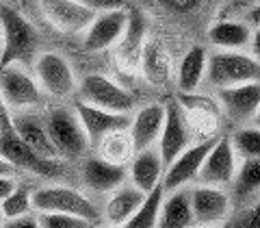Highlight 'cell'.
I'll return each instance as SVG.
<instances>
[{
    "instance_id": "15",
    "label": "cell",
    "mask_w": 260,
    "mask_h": 228,
    "mask_svg": "<svg viewBox=\"0 0 260 228\" xmlns=\"http://www.w3.org/2000/svg\"><path fill=\"white\" fill-rule=\"evenodd\" d=\"M189 144H193V133L186 124L180 104H178L176 98H172V100L165 102V122H162V130L156 141L162 165L167 167Z\"/></svg>"
},
{
    "instance_id": "32",
    "label": "cell",
    "mask_w": 260,
    "mask_h": 228,
    "mask_svg": "<svg viewBox=\"0 0 260 228\" xmlns=\"http://www.w3.org/2000/svg\"><path fill=\"white\" fill-rule=\"evenodd\" d=\"M232 148L239 159H260V128L258 126H243L230 135Z\"/></svg>"
},
{
    "instance_id": "39",
    "label": "cell",
    "mask_w": 260,
    "mask_h": 228,
    "mask_svg": "<svg viewBox=\"0 0 260 228\" xmlns=\"http://www.w3.org/2000/svg\"><path fill=\"white\" fill-rule=\"evenodd\" d=\"M85 3L93 5L95 9H102V7H117V5H124L126 0H85Z\"/></svg>"
},
{
    "instance_id": "36",
    "label": "cell",
    "mask_w": 260,
    "mask_h": 228,
    "mask_svg": "<svg viewBox=\"0 0 260 228\" xmlns=\"http://www.w3.org/2000/svg\"><path fill=\"white\" fill-rule=\"evenodd\" d=\"M241 224L243 226H260V202L251 211H247L245 217L241 219Z\"/></svg>"
},
{
    "instance_id": "38",
    "label": "cell",
    "mask_w": 260,
    "mask_h": 228,
    "mask_svg": "<svg viewBox=\"0 0 260 228\" xmlns=\"http://www.w3.org/2000/svg\"><path fill=\"white\" fill-rule=\"evenodd\" d=\"M0 176H20V172L3 157V154H0Z\"/></svg>"
},
{
    "instance_id": "41",
    "label": "cell",
    "mask_w": 260,
    "mask_h": 228,
    "mask_svg": "<svg viewBox=\"0 0 260 228\" xmlns=\"http://www.w3.org/2000/svg\"><path fill=\"white\" fill-rule=\"evenodd\" d=\"M251 122H254V126H258V128H260V107H258V111L254 113V118H251Z\"/></svg>"
},
{
    "instance_id": "11",
    "label": "cell",
    "mask_w": 260,
    "mask_h": 228,
    "mask_svg": "<svg viewBox=\"0 0 260 228\" xmlns=\"http://www.w3.org/2000/svg\"><path fill=\"white\" fill-rule=\"evenodd\" d=\"M128 22V9L124 5L102 7L98 9L91 24L83 33V46L87 52H104L111 50L121 37Z\"/></svg>"
},
{
    "instance_id": "29",
    "label": "cell",
    "mask_w": 260,
    "mask_h": 228,
    "mask_svg": "<svg viewBox=\"0 0 260 228\" xmlns=\"http://www.w3.org/2000/svg\"><path fill=\"white\" fill-rule=\"evenodd\" d=\"M162 195H165V189H162V183L156 185L154 189H150L143 195L141 205L137 207L135 215L128 219L126 226L130 228H154L158 224V213H160V202Z\"/></svg>"
},
{
    "instance_id": "43",
    "label": "cell",
    "mask_w": 260,
    "mask_h": 228,
    "mask_svg": "<svg viewBox=\"0 0 260 228\" xmlns=\"http://www.w3.org/2000/svg\"><path fill=\"white\" fill-rule=\"evenodd\" d=\"M0 54H3V35H0Z\"/></svg>"
},
{
    "instance_id": "33",
    "label": "cell",
    "mask_w": 260,
    "mask_h": 228,
    "mask_svg": "<svg viewBox=\"0 0 260 228\" xmlns=\"http://www.w3.org/2000/svg\"><path fill=\"white\" fill-rule=\"evenodd\" d=\"M39 228H87L91 226L87 219L70 213H59V211H37Z\"/></svg>"
},
{
    "instance_id": "18",
    "label": "cell",
    "mask_w": 260,
    "mask_h": 228,
    "mask_svg": "<svg viewBox=\"0 0 260 228\" xmlns=\"http://www.w3.org/2000/svg\"><path fill=\"white\" fill-rule=\"evenodd\" d=\"M72 107H74L80 124H83V128H85L91 150H93V146L100 141V137L111 133V130L128 128L130 126V118H133V113L109 111V109L95 107V104H89V102L80 100V98H76V96L72 98Z\"/></svg>"
},
{
    "instance_id": "26",
    "label": "cell",
    "mask_w": 260,
    "mask_h": 228,
    "mask_svg": "<svg viewBox=\"0 0 260 228\" xmlns=\"http://www.w3.org/2000/svg\"><path fill=\"white\" fill-rule=\"evenodd\" d=\"M208 39L217 50H245L251 39V28L245 22L221 20L210 26Z\"/></svg>"
},
{
    "instance_id": "3",
    "label": "cell",
    "mask_w": 260,
    "mask_h": 228,
    "mask_svg": "<svg viewBox=\"0 0 260 228\" xmlns=\"http://www.w3.org/2000/svg\"><path fill=\"white\" fill-rule=\"evenodd\" d=\"M44 118L61 161H80L91 152L87 133L80 124L74 107H65L61 102L52 104V107L48 104L44 109Z\"/></svg>"
},
{
    "instance_id": "19",
    "label": "cell",
    "mask_w": 260,
    "mask_h": 228,
    "mask_svg": "<svg viewBox=\"0 0 260 228\" xmlns=\"http://www.w3.org/2000/svg\"><path fill=\"white\" fill-rule=\"evenodd\" d=\"M80 178L89 193L107 195L128 181V165H115L100 159L95 152H89L85 159H80Z\"/></svg>"
},
{
    "instance_id": "5",
    "label": "cell",
    "mask_w": 260,
    "mask_h": 228,
    "mask_svg": "<svg viewBox=\"0 0 260 228\" xmlns=\"http://www.w3.org/2000/svg\"><path fill=\"white\" fill-rule=\"evenodd\" d=\"M32 209L35 211H59L87 219L89 224H98L102 219V211L89 193L70 185L48 183L32 189Z\"/></svg>"
},
{
    "instance_id": "6",
    "label": "cell",
    "mask_w": 260,
    "mask_h": 228,
    "mask_svg": "<svg viewBox=\"0 0 260 228\" xmlns=\"http://www.w3.org/2000/svg\"><path fill=\"white\" fill-rule=\"evenodd\" d=\"M0 154L11 163L22 174H32L39 178H59L63 176V163L56 159H46L37 154L28 144L20 139V135L13 130L9 120L5 116V122L0 124Z\"/></svg>"
},
{
    "instance_id": "34",
    "label": "cell",
    "mask_w": 260,
    "mask_h": 228,
    "mask_svg": "<svg viewBox=\"0 0 260 228\" xmlns=\"http://www.w3.org/2000/svg\"><path fill=\"white\" fill-rule=\"evenodd\" d=\"M5 226H9V228H39V224H37V211H30V213H24L20 217L7 219Z\"/></svg>"
},
{
    "instance_id": "30",
    "label": "cell",
    "mask_w": 260,
    "mask_h": 228,
    "mask_svg": "<svg viewBox=\"0 0 260 228\" xmlns=\"http://www.w3.org/2000/svg\"><path fill=\"white\" fill-rule=\"evenodd\" d=\"M0 209H3V215H5V222L7 219H13V217H20L24 213H30L32 209V189L26 183H18L15 189L7 195V198L0 202Z\"/></svg>"
},
{
    "instance_id": "10",
    "label": "cell",
    "mask_w": 260,
    "mask_h": 228,
    "mask_svg": "<svg viewBox=\"0 0 260 228\" xmlns=\"http://www.w3.org/2000/svg\"><path fill=\"white\" fill-rule=\"evenodd\" d=\"M178 104L186 118L193 139H208V137H217L219 126H221V104L217 100L195 92H180L176 96Z\"/></svg>"
},
{
    "instance_id": "44",
    "label": "cell",
    "mask_w": 260,
    "mask_h": 228,
    "mask_svg": "<svg viewBox=\"0 0 260 228\" xmlns=\"http://www.w3.org/2000/svg\"><path fill=\"white\" fill-rule=\"evenodd\" d=\"M0 3H9V0H0Z\"/></svg>"
},
{
    "instance_id": "35",
    "label": "cell",
    "mask_w": 260,
    "mask_h": 228,
    "mask_svg": "<svg viewBox=\"0 0 260 228\" xmlns=\"http://www.w3.org/2000/svg\"><path fill=\"white\" fill-rule=\"evenodd\" d=\"M18 183H20V176H0V202L15 189Z\"/></svg>"
},
{
    "instance_id": "12",
    "label": "cell",
    "mask_w": 260,
    "mask_h": 228,
    "mask_svg": "<svg viewBox=\"0 0 260 228\" xmlns=\"http://www.w3.org/2000/svg\"><path fill=\"white\" fill-rule=\"evenodd\" d=\"M148 39V22L139 9H128V22L126 28L113 46V56L115 65L121 74H139V61L141 50Z\"/></svg>"
},
{
    "instance_id": "22",
    "label": "cell",
    "mask_w": 260,
    "mask_h": 228,
    "mask_svg": "<svg viewBox=\"0 0 260 228\" xmlns=\"http://www.w3.org/2000/svg\"><path fill=\"white\" fill-rule=\"evenodd\" d=\"M162 122H165V102H148L141 109H137L130 118V137H133L135 150L156 146Z\"/></svg>"
},
{
    "instance_id": "31",
    "label": "cell",
    "mask_w": 260,
    "mask_h": 228,
    "mask_svg": "<svg viewBox=\"0 0 260 228\" xmlns=\"http://www.w3.org/2000/svg\"><path fill=\"white\" fill-rule=\"evenodd\" d=\"M232 187L239 195H251L260 191V159H243L237 167Z\"/></svg>"
},
{
    "instance_id": "8",
    "label": "cell",
    "mask_w": 260,
    "mask_h": 228,
    "mask_svg": "<svg viewBox=\"0 0 260 228\" xmlns=\"http://www.w3.org/2000/svg\"><path fill=\"white\" fill-rule=\"evenodd\" d=\"M76 98L117 113H133L137 104V98L133 92H128L124 85L115 83L113 78L104 74H87L80 78Z\"/></svg>"
},
{
    "instance_id": "17",
    "label": "cell",
    "mask_w": 260,
    "mask_h": 228,
    "mask_svg": "<svg viewBox=\"0 0 260 228\" xmlns=\"http://www.w3.org/2000/svg\"><path fill=\"white\" fill-rule=\"evenodd\" d=\"M189 195H191L193 224H200V226L221 224L232 211V200L228 195L225 187L200 183L198 187H191Z\"/></svg>"
},
{
    "instance_id": "2",
    "label": "cell",
    "mask_w": 260,
    "mask_h": 228,
    "mask_svg": "<svg viewBox=\"0 0 260 228\" xmlns=\"http://www.w3.org/2000/svg\"><path fill=\"white\" fill-rule=\"evenodd\" d=\"M0 35H3V63H26L35 59L39 52V33L32 26V22L18 9H13L9 3H0Z\"/></svg>"
},
{
    "instance_id": "40",
    "label": "cell",
    "mask_w": 260,
    "mask_h": 228,
    "mask_svg": "<svg viewBox=\"0 0 260 228\" xmlns=\"http://www.w3.org/2000/svg\"><path fill=\"white\" fill-rule=\"evenodd\" d=\"M247 22L251 24V26H260V3L254 7V9H251L249 13H247Z\"/></svg>"
},
{
    "instance_id": "25",
    "label": "cell",
    "mask_w": 260,
    "mask_h": 228,
    "mask_svg": "<svg viewBox=\"0 0 260 228\" xmlns=\"http://www.w3.org/2000/svg\"><path fill=\"white\" fill-rule=\"evenodd\" d=\"M160 228H186L193 226V211H191V195L186 187L165 191L160 202L158 224Z\"/></svg>"
},
{
    "instance_id": "7",
    "label": "cell",
    "mask_w": 260,
    "mask_h": 228,
    "mask_svg": "<svg viewBox=\"0 0 260 228\" xmlns=\"http://www.w3.org/2000/svg\"><path fill=\"white\" fill-rule=\"evenodd\" d=\"M206 78L215 87L260 80V61L245 50H215L206 59Z\"/></svg>"
},
{
    "instance_id": "20",
    "label": "cell",
    "mask_w": 260,
    "mask_h": 228,
    "mask_svg": "<svg viewBox=\"0 0 260 228\" xmlns=\"http://www.w3.org/2000/svg\"><path fill=\"white\" fill-rule=\"evenodd\" d=\"M219 104L221 111L234 122H249L254 113L260 107V80H251V83L230 85V87H219Z\"/></svg>"
},
{
    "instance_id": "21",
    "label": "cell",
    "mask_w": 260,
    "mask_h": 228,
    "mask_svg": "<svg viewBox=\"0 0 260 228\" xmlns=\"http://www.w3.org/2000/svg\"><path fill=\"white\" fill-rule=\"evenodd\" d=\"M143 191L139 187H135L130 181L121 183L119 187H115L113 191H109L104 195V207L102 211V222L111 224V226H126V222L135 215L137 207L141 205L143 200Z\"/></svg>"
},
{
    "instance_id": "16",
    "label": "cell",
    "mask_w": 260,
    "mask_h": 228,
    "mask_svg": "<svg viewBox=\"0 0 260 228\" xmlns=\"http://www.w3.org/2000/svg\"><path fill=\"white\" fill-rule=\"evenodd\" d=\"M7 120L13 126V130L20 135L24 144H28L37 154H42L46 159H56L61 161L59 152H56L54 144L50 139L44 118V109H28V111H15L7 113Z\"/></svg>"
},
{
    "instance_id": "28",
    "label": "cell",
    "mask_w": 260,
    "mask_h": 228,
    "mask_svg": "<svg viewBox=\"0 0 260 228\" xmlns=\"http://www.w3.org/2000/svg\"><path fill=\"white\" fill-rule=\"evenodd\" d=\"M206 59L208 54L202 46L189 48V52L182 56L180 65H178V74H176L178 92H195L202 85V80L206 76Z\"/></svg>"
},
{
    "instance_id": "13",
    "label": "cell",
    "mask_w": 260,
    "mask_h": 228,
    "mask_svg": "<svg viewBox=\"0 0 260 228\" xmlns=\"http://www.w3.org/2000/svg\"><path fill=\"white\" fill-rule=\"evenodd\" d=\"M239 167V154L234 152L230 137H217L213 148L208 150L204 163H202L198 178L202 185H215V187H230Z\"/></svg>"
},
{
    "instance_id": "23",
    "label": "cell",
    "mask_w": 260,
    "mask_h": 228,
    "mask_svg": "<svg viewBox=\"0 0 260 228\" xmlns=\"http://www.w3.org/2000/svg\"><path fill=\"white\" fill-rule=\"evenodd\" d=\"M162 172H165V165H162L156 146L135 150L133 159L128 161V181L135 187H139L143 193H148L162 183Z\"/></svg>"
},
{
    "instance_id": "42",
    "label": "cell",
    "mask_w": 260,
    "mask_h": 228,
    "mask_svg": "<svg viewBox=\"0 0 260 228\" xmlns=\"http://www.w3.org/2000/svg\"><path fill=\"white\" fill-rule=\"evenodd\" d=\"M5 226V215H3V209H0V228Z\"/></svg>"
},
{
    "instance_id": "27",
    "label": "cell",
    "mask_w": 260,
    "mask_h": 228,
    "mask_svg": "<svg viewBox=\"0 0 260 228\" xmlns=\"http://www.w3.org/2000/svg\"><path fill=\"white\" fill-rule=\"evenodd\" d=\"M91 152H95L104 161L115 163V165H128V161L135 154V144L133 137H130V130L128 128L111 130V133L100 137V141L93 146Z\"/></svg>"
},
{
    "instance_id": "14",
    "label": "cell",
    "mask_w": 260,
    "mask_h": 228,
    "mask_svg": "<svg viewBox=\"0 0 260 228\" xmlns=\"http://www.w3.org/2000/svg\"><path fill=\"white\" fill-rule=\"evenodd\" d=\"M217 137L198 139L195 144L186 146V148L165 167V172H162V189L172 191V189H178V187H186L189 183H193L195 178H198L202 163H204L206 154L210 148H213Z\"/></svg>"
},
{
    "instance_id": "9",
    "label": "cell",
    "mask_w": 260,
    "mask_h": 228,
    "mask_svg": "<svg viewBox=\"0 0 260 228\" xmlns=\"http://www.w3.org/2000/svg\"><path fill=\"white\" fill-rule=\"evenodd\" d=\"M37 9L44 20L63 35H83L98 11L85 0H37Z\"/></svg>"
},
{
    "instance_id": "37",
    "label": "cell",
    "mask_w": 260,
    "mask_h": 228,
    "mask_svg": "<svg viewBox=\"0 0 260 228\" xmlns=\"http://www.w3.org/2000/svg\"><path fill=\"white\" fill-rule=\"evenodd\" d=\"M249 50H251V54H254L256 59L260 61V26H256L254 31H251V39H249Z\"/></svg>"
},
{
    "instance_id": "24",
    "label": "cell",
    "mask_w": 260,
    "mask_h": 228,
    "mask_svg": "<svg viewBox=\"0 0 260 228\" xmlns=\"http://www.w3.org/2000/svg\"><path fill=\"white\" fill-rule=\"evenodd\" d=\"M139 74L150 85H165L172 76V56L158 37H148L141 50Z\"/></svg>"
},
{
    "instance_id": "4",
    "label": "cell",
    "mask_w": 260,
    "mask_h": 228,
    "mask_svg": "<svg viewBox=\"0 0 260 228\" xmlns=\"http://www.w3.org/2000/svg\"><path fill=\"white\" fill-rule=\"evenodd\" d=\"M30 70L48 100L63 102L76 96L78 92L76 72L61 52L39 50L35 59L30 61Z\"/></svg>"
},
{
    "instance_id": "1",
    "label": "cell",
    "mask_w": 260,
    "mask_h": 228,
    "mask_svg": "<svg viewBox=\"0 0 260 228\" xmlns=\"http://www.w3.org/2000/svg\"><path fill=\"white\" fill-rule=\"evenodd\" d=\"M48 102L30 65L18 61L0 65V104L7 113L46 109Z\"/></svg>"
}]
</instances>
